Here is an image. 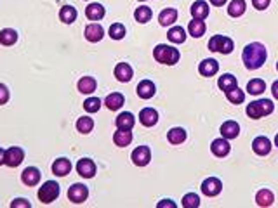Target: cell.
Segmentation results:
<instances>
[{"mask_svg":"<svg viewBox=\"0 0 278 208\" xmlns=\"http://www.w3.org/2000/svg\"><path fill=\"white\" fill-rule=\"evenodd\" d=\"M266 58H268V51H266L264 45L259 44V42L249 44L242 52V59H243V64H245L247 70H259V68L266 63Z\"/></svg>","mask_w":278,"mask_h":208,"instance_id":"1","label":"cell"},{"mask_svg":"<svg viewBox=\"0 0 278 208\" xmlns=\"http://www.w3.org/2000/svg\"><path fill=\"white\" fill-rule=\"evenodd\" d=\"M153 58H155L157 63L160 64H167V66H172V64H176L179 61V58H181V54H179V51L176 47H171V45H157L155 49H153Z\"/></svg>","mask_w":278,"mask_h":208,"instance_id":"2","label":"cell"},{"mask_svg":"<svg viewBox=\"0 0 278 208\" xmlns=\"http://www.w3.org/2000/svg\"><path fill=\"white\" fill-rule=\"evenodd\" d=\"M273 109H275V104L269 99H259V101H252V103L247 106V115L252 120H259L266 115H271Z\"/></svg>","mask_w":278,"mask_h":208,"instance_id":"3","label":"cell"},{"mask_svg":"<svg viewBox=\"0 0 278 208\" xmlns=\"http://www.w3.org/2000/svg\"><path fill=\"white\" fill-rule=\"evenodd\" d=\"M233 40L230 37H224V35H214L212 39L209 40V51L212 52H219V54H231L233 52Z\"/></svg>","mask_w":278,"mask_h":208,"instance_id":"4","label":"cell"},{"mask_svg":"<svg viewBox=\"0 0 278 208\" xmlns=\"http://www.w3.org/2000/svg\"><path fill=\"white\" fill-rule=\"evenodd\" d=\"M59 196V184L56 182V180H47V182L42 184V187L39 189V199L42 203H49L56 201Z\"/></svg>","mask_w":278,"mask_h":208,"instance_id":"5","label":"cell"},{"mask_svg":"<svg viewBox=\"0 0 278 208\" xmlns=\"http://www.w3.org/2000/svg\"><path fill=\"white\" fill-rule=\"evenodd\" d=\"M23 160H25V151L18 146L9 147V149H6V153H4V165L11 166V168L20 166Z\"/></svg>","mask_w":278,"mask_h":208,"instance_id":"6","label":"cell"},{"mask_svg":"<svg viewBox=\"0 0 278 208\" xmlns=\"http://www.w3.org/2000/svg\"><path fill=\"white\" fill-rule=\"evenodd\" d=\"M130 158H132V163L136 166H146L152 161V151H150L148 146H137L132 151Z\"/></svg>","mask_w":278,"mask_h":208,"instance_id":"7","label":"cell"},{"mask_svg":"<svg viewBox=\"0 0 278 208\" xmlns=\"http://www.w3.org/2000/svg\"><path fill=\"white\" fill-rule=\"evenodd\" d=\"M87 196H89V189L87 186H84V184H73V186L68 189V199L71 203H75V205L84 203L85 199H87Z\"/></svg>","mask_w":278,"mask_h":208,"instance_id":"8","label":"cell"},{"mask_svg":"<svg viewBox=\"0 0 278 208\" xmlns=\"http://www.w3.org/2000/svg\"><path fill=\"white\" fill-rule=\"evenodd\" d=\"M202 192H204L205 196H209V198H214V196H217L221 191H223V182H221L217 177H209V179H205L204 182H202Z\"/></svg>","mask_w":278,"mask_h":208,"instance_id":"9","label":"cell"},{"mask_svg":"<svg viewBox=\"0 0 278 208\" xmlns=\"http://www.w3.org/2000/svg\"><path fill=\"white\" fill-rule=\"evenodd\" d=\"M77 172L84 179H92L96 175V163H94L91 158H82L77 163Z\"/></svg>","mask_w":278,"mask_h":208,"instance_id":"10","label":"cell"},{"mask_svg":"<svg viewBox=\"0 0 278 208\" xmlns=\"http://www.w3.org/2000/svg\"><path fill=\"white\" fill-rule=\"evenodd\" d=\"M210 151H212L214 156L224 158V156H228V154H230L231 146H230V142H228V139L221 137V139H216V141H212V144H210Z\"/></svg>","mask_w":278,"mask_h":208,"instance_id":"11","label":"cell"},{"mask_svg":"<svg viewBox=\"0 0 278 208\" xmlns=\"http://www.w3.org/2000/svg\"><path fill=\"white\" fill-rule=\"evenodd\" d=\"M139 122H141L145 127H153V125L159 123V111L153 108H145L139 111Z\"/></svg>","mask_w":278,"mask_h":208,"instance_id":"12","label":"cell"},{"mask_svg":"<svg viewBox=\"0 0 278 208\" xmlns=\"http://www.w3.org/2000/svg\"><path fill=\"white\" fill-rule=\"evenodd\" d=\"M252 149L259 156H266L271 151V141L268 137H264V135H259V137H255L252 141Z\"/></svg>","mask_w":278,"mask_h":208,"instance_id":"13","label":"cell"},{"mask_svg":"<svg viewBox=\"0 0 278 208\" xmlns=\"http://www.w3.org/2000/svg\"><path fill=\"white\" fill-rule=\"evenodd\" d=\"M21 180H23V184L26 186H37V184L40 182V170L37 168V166H28V168L23 170V173H21Z\"/></svg>","mask_w":278,"mask_h":208,"instance_id":"14","label":"cell"},{"mask_svg":"<svg viewBox=\"0 0 278 208\" xmlns=\"http://www.w3.org/2000/svg\"><path fill=\"white\" fill-rule=\"evenodd\" d=\"M136 92H137V96L141 97V99H152V97L155 96V92H157V87L152 80H141L137 83Z\"/></svg>","mask_w":278,"mask_h":208,"instance_id":"15","label":"cell"},{"mask_svg":"<svg viewBox=\"0 0 278 208\" xmlns=\"http://www.w3.org/2000/svg\"><path fill=\"white\" fill-rule=\"evenodd\" d=\"M84 35H85V39H87L89 42H92V44H96V42L103 40V37H104V30H103V26L97 25V23H91V25H89L87 28H85Z\"/></svg>","mask_w":278,"mask_h":208,"instance_id":"16","label":"cell"},{"mask_svg":"<svg viewBox=\"0 0 278 208\" xmlns=\"http://www.w3.org/2000/svg\"><path fill=\"white\" fill-rule=\"evenodd\" d=\"M217 70H219V63L216 59H204V61L198 64V73L202 77H207V78L214 77L217 73Z\"/></svg>","mask_w":278,"mask_h":208,"instance_id":"17","label":"cell"},{"mask_svg":"<svg viewBox=\"0 0 278 208\" xmlns=\"http://www.w3.org/2000/svg\"><path fill=\"white\" fill-rule=\"evenodd\" d=\"M115 78L118 82H122V83H127V82H130V78H132V68H130V64H127V63H118L115 66Z\"/></svg>","mask_w":278,"mask_h":208,"instance_id":"18","label":"cell"},{"mask_svg":"<svg viewBox=\"0 0 278 208\" xmlns=\"http://www.w3.org/2000/svg\"><path fill=\"white\" fill-rule=\"evenodd\" d=\"M71 172V161L68 158H58V160L52 163V173L58 177H65Z\"/></svg>","mask_w":278,"mask_h":208,"instance_id":"19","label":"cell"},{"mask_svg":"<svg viewBox=\"0 0 278 208\" xmlns=\"http://www.w3.org/2000/svg\"><path fill=\"white\" fill-rule=\"evenodd\" d=\"M240 134V125L236 122H233V120H228V122H224L221 125V135H223L224 139H236Z\"/></svg>","mask_w":278,"mask_h":208,"instance_id":"20","label":"cell"},{"mask_svg":"<svg viewBox=\"0 0 278 208\" xmlns=\"http://www.w3.org/2000/svg\"><path fill=\"white\" fill-rule=\"evenodd\" d=\"M191 16H193V20H205V18L209 16V6L207 2H204V0H197V2L191 4Z\"/></svg>","mask_w":278,"mask_h":208,"instance_id":"21","label":"cell"},{"mask_svg":"<svg viewBox=\"0 0 278 208\" xmlns=\"http://www.w3.org/2000/svg\"><path fill=\"white\" fill-rule=\"evenodd\" d=\"M134 123H136V118H134V115L132 113H129V111L120 113V115L116 116V120H115L116 128H123V130H132Z\"/></svg>","mask_w":278,"mask_h":208,"instance_id":"22","label":"cell"},{"mask_svg":"<svg viewBox=\"0 0 278 208\" xmlns=\"http://www.w3.org/2000/svg\"><path fill=\"white\" fill-rule=\"evenodd\" d=\"M104 14H106V11H104V7L101 6V4H89L87 7H85V16L89 18L91 21H99L104 18Z\"/></svg>","mask_w":278,"mask_h":208,"instance_id":"23","label":"cell"},{"mask_svg":"<svg viewBox=\"0 0 278 208\" xmlns=\"http://www.w3.org/2000/svg\"><path fill=\"white\" fill-rule=\"evenodd\" d=\"M123 103H125V97L120 92H111L110 96H106V99H104V104H106V108L110 109V111H118L123 106Z\"/></svg>","mask_w":278,"mask_h":208,"instance_id":"24","label":"cell"},{"mask_svg":"<svg viewBox=\"0 0 278 208\" xmlns=\"http://www.w3.org/2000/svg\"><path fill=\"white\" fill-rule=\"evenodd\" d=\"M188 134L185 128L181 127H176V128H171V130L167 132V141L171 142V144L178 146V144H183V142L186 141Z\"/></svg>","mask_w":278,"mask_h":208,"instance_id":"25","label":"cell"},{"mask_svg":"<svg viewBox=\"0 0 278 208\" xmlns=\"http://www.w3.org/2000/svg\"><path fill=\"white\" fill-rule=\"evenodd\" d=\"M167 39H169V42H172V44H176V45L185 44L186 42L185 28H183V26H172V28L167 32Z\"/></svg>","mask_w":278,"mask_h":208,"instance_id":"26","label":"cell"},{"mask_svg":"<svg viewBox=\"0 0 278 208\" xmlns=\"http://www.w3.org/2000/svg\"><path fill=\"white\" fill-rule=\"evenodd\" d=\"M113 142L118 147H125L132 142V132L130 130H123V128H118V130L113 134Z\"/></svg>","mask_w":278,"mask_h":208,"instance_id":"27","label":"cell"},{"mask_svg":"<svg viewBox=\"0 0 278 208\" xmlns=\"http://www.w3.org/2000/svg\"><path fill=\"white\" fill-rule=\"evenodd\" d=\"M176 20H178V11L172 9V7L164 9L162 13H160V16H159L160 26H171V25H174Z\"/></svg>","mask_w":278,"mask_h":208,"instance_id":"28","label":"cell"},{"mask_svg":"<svg viewBox=\"0 0 278 208\" xmlns=\"http://www.w3.org/2000/svg\"><path fill=\"white\" fill-rule=\"evenodd\" d=\"M205 30H207V26H205L204 20H193L188 25V32H190V35L193 37V39H200L205 33Z\"/></svg>","mask_w":278,"mask_h":208,"instance_id":"29","label":"cell"},{"mask_svg":"<svg viewBox=\"0 0 278 208\" xmlns=\"http://www.w3.org/2000/svg\"><path fill=\"white\" fill-rule=\"evenodd\" d=\"M217 85H219L221 90H224V92H228V90L235 89V87H238V82H236V77L231 73H224L223 77H219V80H217Z\"/></svg>","mask_w":278,"mask_h":208,"instance_id":"30","label":"cell"},{"mask_svg":"<svg viewBox=\"0 0 278 208\" xmlns=\"http://www.w3.org/2000/svg\"><path fill=\"white\" fill-rule=\"evenodd\" d=\"M77 16H78V13L73 6H65L59 11V20L65 23V25H71L73 21H77Z\"/></svg>","mask_w":278,"mask_h":208,"instance_id":"31","label":"cell"},{"mask_svg":"<svg viewBox=\"0 0 278 208\" xmlns=\"http://www.w3.org/2000/svg\"><path fill=\"white\" fill-rule=\"evenodd\" d=\"M273 201H275V196L269 189H261V191L255 194V203L259 206H271Z\"/></svg>","mask_w":278,"mask_h":208,"instance_id":"32","label":"cell"},{"mask_svg":"<svg viewBox=\"0 0 278 208\" xmlns=\"http://www.w3.org/2000/svg\"><path fill=\"white\" fill-rule=\"evenodd\" d=\"M77 87H78V92H82V94H92L94 90H96L97 83H96V80H94L92 77H82L80 80H78Z\"/></svg>","mask_w":278,"mask_h":208,"instance_id":"33","label":"cell"},{"mask_svg":"<svg viewBox=\"0 0 278 208\" xmlns=\"http://www.w3.org/2000/svg\"><path fill=\"white\" fill-rule=\"evenodd\" d=\"M18 42V32L13 28H4L0 32V44L9 47V45H14Z\"/></svg>","mask_w":278,"mask_h":208,"instance_id":"34","label":"cell"},{"mask_svg":"<svg viewBox=\"0 0 278 208\" xmlns=\"http://www.w3.org/2000/svg\"><path fill=\"white\" fill-rule=\"evenodd\" d=\"M245 0H231L230 6H228V14L231 18H240L243 13H245Z\"/></svg>","mask_w":278,"mask_h":208,"instance_id":"35","label":"cell"},{"mask_svg":"<svg viewBox=\"0 0 278 208\" xmlns=\"http://www.w3.org/2000/svg\"><path fill=\"white\" fill-rule=\"evenodd\" d=\"M266 90V83L264 80H261V78H254V80H250L247 83V92L250 94V96H259V94H262Z\"/></svg>","mask_w":278,"mask_h":208,"instance_id":"36","label":"cell"},{"mask_svg":"<svg viewBox=\"0 0 278 208\" xmlns=\"http://www.w3.org/2000/svg\"><path fill=\"white\" fill-rule=\"evenodd\" d=\"M224 94H226V99L230 101L231 104H242L243 99H245V92H243L242 89H238V87H235V89L228 90V92H224Z\"/></svg>","mask_w":278,"mask_h":208,"instance_id":"37","label":"cell"},{"mask_svg":"<svg viewBox=\"0 0 278 208\" xmlns=\"http://www.w3.org/2000/svg\"><path fill=\"white\" fill-rule=\"evenodd\" d=\"M152 16H153L152 9H150V7H146V6H139L137 9H136V13H134V18H136V21L141 23V25L148 23L150 20H152Z\"/></svg>","mask_w":278,"mask_h":208,"instance_id":"38","label":"cell"},{"mask_svg":"<svg viewBox=\"0 0 278 208\" xmlns=\"http://www.w3.org/2000/svg\"><path fill=\"white\" fill-rule=\"evenodd\" d=\"M92 128H94V120L89 118V116H80L77 120V130L80 134H89V132H92Z\"/></svg>","mask_w":278,"mask_h":208,"instance_id":"39","label":"cell"},{"mask_svg":"<svg viewBox=\"0 0 278 208\" xmlns=\"http://www.w3.org/2000/svg\"><path fill=\"white\" fill-rule=\"evenodd\" d=\"M108 35L111 37L113 40H122L125 37V26L122 23H113L108 30Z\"/></svg>","mask_w":278,"mask_h":208,"instance_id":"40","label":"cell"},{"mask_svg":"<svg viewBox=\"0 0 278 208\" xmlns=\"http://www.w3.org/2000/svg\"><path fill=\"white\" fill-rule=\"evenodd\" d=\"M183 206L185 208H198L200 206V196L195 194V192L185 194V198H183Z\"/></svg>","mask_w":278,"mask_h":208,"instance_id":"41","label":"cell"},{"mask_svg":"<svg viewBox=\"0 0 278 208\" xmlns=\"http://www.w3.org/2000/svg\"><path fill=\"white\" fill-rule=\"evenodd\" d=\"M101 108V99H97V97H89V99L84 101V109L87 113H97Z\"/></svg>","mask_w":278,"mask_h":208,"instance_id":"42","label":"cell"},{"mask_svg":"<svg viewBox=\"0 0 278 208\" xmlns=\"http://www.w3.org/2000/svg\"><path fill=\"white\" fill-rule=\"evenodd\" d=\"M9 89H7L4 83H0V104H6L9 101Z\"/></svg>","mask_w":278,"mask_h":208,"instance_id":"43","label":"cell"},{"mask_svg":"<svg viewBox=\"0 0 278 208\" xmlns=\"http://www.w3.org/2000/svg\"><path fill=\"white\" fill-rule=\"evenodd\" d=\"M11 206H13V208H30L32 205H30L28 199H25V198H16L13 203H11Z\"/></svg>","mask_w":278,"mask_h":208,"instance_id":"44","label":"cell"},{"mask_svg":"<svg viewBox=\"0 0 278 208\" xmlns=\"http://www.w3.org/2000/svg\"><path fill=\"white\" fill-rule=\"evenodd\" d=\"M269 2H271V0H252L254 7H255V9H257V11H264V9H268Z\"/></svg>","mask_w":278,"mask_h":208,"instance_id":"45","label":"cell"},{"mask_svg":"<svg viewBox=\"0 0 278 208\" xmlns=\"http://www.w3.org/2000/svg\"><path fill=\"white\" fill-rule=\"evenodd\" d=\"M157 206H159V208H174L176 203H172L171 199H162V201H160Z\"/></svg>","mask_w":278,"mask_h":208,"instance_id":"46","label":"cell"},{"mask_svg":"<svg viewBox=\"0 0 278 208\" xmlns=\"http://www.w3.org/2000/svg\"><path fill=\"white\" fill-rule=\"evenodd\" d=\"M271 92H273V97H275V99H278V80H276V82H273V85H271Z\"/></svg>","mask_w":278,"mask_h":208,"instance_id":"47","label":"cell"},{"mask_svg":"<svg viewBox=\"0 0 278 208\" xmlns=\"http://www.w3.org/2000/svg\"><path fill=\"white\" fill-rule=\"evenodd\" d=\"M210 4H212V6H216V7H221V6H224V4H226V0H210Z\"/></svg>","mask_w":278,"mask_h":208,"instance_id":"48","label":"cell"},{"mask_svg":"<svg viewBox=\"0 0 278 208\" xmlns=\"http://www.w3.org/2000/svg\"><path fill=\"white\" fill-rule=\"evenodd\" d=\"M4 153H6V151L0 147V165H4Z\"/></svg>","mask_w":278,"mask_h":208,"instance_id":"49","label":"cell"},{"mask_svg":"<svg viewBox=\"0 0 278 208\" xmlns=\"http://www.w3.org/2000/svg\"><path fill=\"white\" fill-rule=\"evenodd\" d=\"M275 146L278 147V134H276V137H275Z\"/></svg>","mask_w":278,"mask_h":208,"instance_id":"50","label":"cell"},{"mask_svg":"<svg viewBox=\"0 0 278 208\" xmlns=\"http://www.w3.org/2000/svg\"><path fill=\"white\" fill-rule=\"evenodd\" d=\"M276 71H278V63H276Z\"/></svg>","mask_w":278,"mask_h":208,"instance_id":"51","label":"cell"},{"mask_svg":"<svg viewBox=\"0 0 278 208\" xmlns=\"http://www.w3.org/2000/svg\"><path fill=\"white\" fill-rule=\"evenodd\" d=\"M139 2H145V0H139Z\"/></svg>","mask_w":278,"mask_h":208,"instance_id":"52","label":"cell"}]
</instances>
